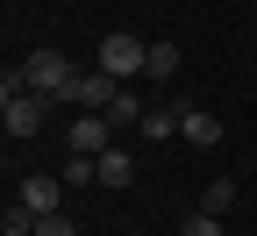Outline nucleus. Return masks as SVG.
I'll list each match as a JSON object with an SVG mask.
<instances>
[{
	"label": "nucleus",
	"instance_id": "nucleus-2",
	"mask_svg": "<svg viewBox=\"0 0 257 236\" xmlns=\"http://www.w3.org/2000/svg\"><path fill=\"white\" fill-rule=\"evenodd\" d=\"M143 50H150L143 36H128V29H114V36L100 43V72H107V79H143Z\"/></svg>",
	"mask_w": 257,
	"mask_h": 236
},
{
	"label": "nucleus",
	"instance_id": "nucleus-3",
	"mask_svg": "<svg viewBox=\"0 0 257 236\" xmlns=\"http://www.w3.org/2000/svg\"><path fill=\"white\" fill-rule=\"evenodd\" d=\"M114 93H121V79H107V72H79V79H72V108L107 115V108H114Z\"/></svg>",
	"mask_w": 257,
	"mask_h": 236
},
{
	"label": "nucleus",
	"instance_id": "nucleus-5",
	"mask_svg": "<svg viewBox=\"0 0 257 236\" xmlns=\"http://www.w3.org/2000/svg\"><path fill=\"white\" fill-rule=\"evenodd\" d=\"M22 208H29V215H57V208H64V179L29 172V179H22Z\"/></svg>",
	"mask_w": 257,
	"mask_h": 236
},
{
	"label": "nucleus",
	"instance_id": "nucleus-14",
	"mask_svg": "<svg viewBox=\"0 0 257 236\" xmlns=\"http://www.w3.org/2000/svg\"><path fill=\"white\" fill-rule=\"evenodd\" d=\"M0 236H36V215H29V208H22V200H15V208H8V215H0Z\"/></svg>",
	"mask_w": 257,
	"mask_h": 236
},
{
	"label": "nucleus",
	"instance_id": "nucleus-7",
	"mask_svg": "<svg viewBox=\"0 0 257 236\" xmlns=\"http://www.w3.org/2000/svg\"><path fill=\"white\" fill-rule=\"evenodd\" d=\"M179 136H186L193 150H214V143H221V122H214L207 108H179Z\"/></svg>",
	"mask_w": 257,
	"mask_h": 236
},
{
	"label": "nucleus",
	"instance_id": "nucleus-16",
	"mask_svg": "<svg viewBox=\"0 0 257 236\" xmlns=\"http://www.w3.org/2000/svg\"><path fill=\"white\" fill-rule=\"evenodd\" d=\"M179 236H221V215H207V208H200V215H186Z\"/></svg>",
	"mask_w": 257,
	"mask_h": 236
},
{
	"label": "nucleus",
	"instance_id": "nucleus-6",
	"mask_svg": "<svg viewBox=\"0 0 257 236\" xmlns=\"http://www.w3.org/2000/svg\"><path fill=\"white\" fill-rule=\"evenodd\" d=\"M43 108H50L43 93H15V108L0 115V122H8V136H36V129H43Z\"/></svg>",
	"mask_w": 257,
	"mask_h": 236
},
{
	"label": "nucleus",
	"instance_id": "nucleus-11",
	"mask_svg": "<svg viewBox=\"0 0 257 236\" xmlns=\"http://www.w3.org/2000/svg\"><path fill=\"white\" fill-rule=\"evenodd\" d=\"M136 122H143V100L121 86V93H114V108H107V129H136Z\"/></svg>",
	"mask_w": 257,
	"mask_h": 236
},
{
	"label": "nucleus",
	"instance_id": "nucleus-12",
	"mask_svg": "<svg viewBox=\"0 0 257 236\" xmlns=\"http://www.w3.org/2000/svg\"><path fill=\"white\" fill-rule=\"evenodd\" d=\"M207 215H229L236 208V179H207V200H200Z\"/></svg>",
	"mask_w": 257,
	"mask_h": 236
},
{
	"label": "nucleus",
	"instance_id": "nucleus-4",
	"mask_svg": "<svg viewBox=\"0 0 257 236\" xmlns=\"http://www.w3.org/2000/svg\"><path fill=\"white\" fill-rule=\"evenodd\" d=\"M64 143H72V158H100L114 143V129H107V115H79L72 129H64Z\"/></svg>",
	"mask_w": 257,
	"mask_h": 236
},
{
	"label": "nucleus",
	"instance_id": "nucleus-9",
	"mask_svg": "<svg viewBox=\"0 0 257 236\" xmlns=\"http://www.w3.org/2000/svg\"><path fill=\"white\" fill-rule=\"evenodd\" d=\"M128 179H136V158H128L121 143H107L100 150V186H128Z\"/></svg>",
	"mask_w": 257,
	"mask_h": 236
},
{
	"label": "nucleus",
	"instance_id": "nucleus-13",
	"mask_svg": "<svg viewBox=\"0 0 257 236\" xmlns=\"http://www.w3.org/2000/svg\"><path fill=\"white\" fill-rule=\"evenodd\" d=\"M64 186H100V158H72L64 165Z\"/></svg>",
	"mask_w": 257,
	"mask_h": 236
},
{
	"label": "nucleus",
	"instance_id": "nucleus-1",
	"mask_svg": "<svg viewBox=\"0 0 257 236\" xmlns=\"http://www.w3.org/2000/svg\"><path fill=\"white\" fill-rule=\"evenodd\" d=\"M72 79H79V64L64 50H29V64H22V86L43 93L50 108H72Z\"/></svg>",
	"mask_w": 257,
	"mask_h": 236
},
{
	"label": "nucleus",
	"instance_id": "nucleus-17",
	"mask_svg": "<svg viewBox=\"0 0 257 236\" xmlns=\"http://www.w3.org/2000/svg\"><path fill=\"white\" fill-rule=\"evenodd\" d=\"M15 93H29V86H22V72H0V115L15 108Z\"/></svg>",
	"mask_w": 257,
	"mask_h": 236
},
{
	"label": "nucleus",
	"instance_id": "nucleus-10",
	"mask_svg": "<svg viewBox=\"0 0 257 236\" xmlns=\"http://www.w3.org/2000/svg\"><path fill=\"white\" fill-rule=\"evenodd\" d=\"M136 136H143V143H165V136H179V115H165V108H143Z\"/></svg>",
	"mask_w": 257,
	"mask_h": 236
},
{
	"label": "nucleus",
	"instance_id": "nucleus-8",
	"mask_svg": "<svg viewBox=\"0 0 257 236\" xmlns=\"http://www.w3.org/2000/svg\"><path fill=\"white\" fill-rule=\"evenodd\" d=\"M179 64H186V57H179V43H172V36H157V43L143 50V79L165 86V79H179Z\"/></svg>",
	"mask_w": 257,
	"mask_h": 236
},
{
	"label": "nucleus",
	"instance_id": "nucleus-15",
	"mask_svg": "<svg viewBox=\"0 0 257 236\" xmlns=\"http://www.w3.org/2000/svg\"><path fill=\"white\" fill-rule=\"evenodd\" d=\"M36 236H79V222L57 208V215H36Z\"/></svg>",
	"mask_w": 257,
	"mask_h": 236
}]
</instances>
